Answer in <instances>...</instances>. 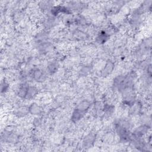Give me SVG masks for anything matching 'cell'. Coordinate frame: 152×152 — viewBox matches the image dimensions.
I'll return each instance as SVG.
<instances>
[{
	"label": "cell",
	"mask_w": 152,
	"mask_h": 152,
	"mask_svg": "<svg viewBox=\"0 0 152 152\" xmlns=\"http://www.w3.org/2000/svg\"><path fill=\"white\" fill-rule=\"evenodd\" d=\"M114 66H115V65L112 61L110 60L107 61L104 66L103 67V69L102 70V72H101L102 75L103 77H107L109 75H110L113 72Z\"/></svg>",
	"instance_id": "1"
},
{
	"label": "cell",
	"mask_w": 152,
	"mask_h": 152,
	"mask_svg": "<svg viewBox=\"0 0 152 152\" xmlns=\"http://www.w3.org/2000/svg\"><path fill=\"white\" fill-rule=\"evenodd\" d=\"M33 78L37 82L42 83L45 81L46 77L45 74L40 69H36L33 71L32 73Z\"/></svg>",
	"instance_id": "2"
},
{
	"label": "cell",
	"mask_w": 152,
	"mask_h": 152,
	"mask_svg": "<svg viewBox=\"0 0 152 152\" xmlns=\"http://www.w3.org/2000/svg\"><path fill=\"white\" fill-rule=\"evenodd\" d=\"M96 139V135L93 133H90L87 135L83 140V145L86 148L90 147L94 143Z\"/></svg>",
	"instance_id": "3"
},
{
	"label": "cell",
	"mask_w": 152,
	"mask_h": 152,
	"mask_svg": "<svg viewBox=\"0 0 152 152\" xmlns=\"http://www.w3.org/2000/svg\"><path fill=\"white\" fill-rule=\"evenodd\" d=\"M30 86L27 83L21 84L17 91V95L20 98H26Z\"/></svg>",
	"instance_id": "4"
},
{
	"label": "cell",
	"mask_w": 152,
	"mask_h": 152,
	"mask_svg": "<svg viewBox=\"0 0 152 152\" xmlns=\"http://www.w3.org/2000/svg\"><path fill=\"white\" fill-rule=\"evenodd\" d=\"M4 138L5 141L9 142L10 143H15L18 140V136L16 134L8 131L4 134V138Z\"/></svg>",
	"instance_id": "5"
},
{
	"label": "cell",
	"mask_w": 152,
	"mask_h": 152,
	"mask_svg": "<svg viewBox=\"0 0 152 152\" xmlns=\"http://www.w3.org/2000/svg\"><path fill=\"white\" fill-rule=\"evenodd\" d=\"M28 113H29L28 107H27L26 106H19L17 107L14 111V113L19 118L23 117L27 115Z\"/></svg>",
	"instance_id": "6"
},
{
	"label": "cell",
	"mask_w": 152,
	"mask_h": 152,
	"mask_svg": "<svg viewBox=\"0 0 152 152\" xmlns=\"http://www.w3.org/2000/svg\"><path fill=\"white\" fill-rule=\"evenodd\" d=\"M85 113L86 112L82 111L77 108H75V109H74V110L72 113V116H71L72 121L73 122H76L78 121L80 119H81L84 116Z\"/></svg>",
	"instance_id": "7"
},
{
	"label": "cell",
	"mask_w": 152,
	"mask_h": 152,
	"mask_svg": "<svg viewBox=\"0 0 152 152\" xmlns=\"http://www.w3.org/2000/svg\"><path fill=\"white\" fill-rule=\"evenodd\" d=\"M148 131V126L147 125H143L138 128H137L135 131L133 132L132 135L133 137H141L144 134H145Z\"/></svg>",
	"instance_id": "8"
},
{
	"label": "cell",
	"mask_w": 152,
	"mask_h": 152,
	"mask_svg": "<svg viewBox=\"0 0 152 152\" xmlns=\"http://www.w3.org/2000/svg\"><path fill=\"white\" fill-rule=\"evenodd\" d=\"M29 113L34 115H39L43 112L42 107L36 103H32L29 107Z\"/></svg>",
	"instance_id": "9"
},
{
	"label": "cell",
	"mask_w": 152,
	"mask_h": 152,
	"mask_svg": "<svg viewBox=\"0 0 152 152\" xmlns=\"http://www.w3.org/2000/svg\"><path fill=\"white\" fill-rule=\"evenodd\" d=\"M109 37V35L105 31H101L96 37V41L97 43L102 44L105 43Z\"/></svg>",
	"instance_id": "10"
},
{
	"label": "cell",
	"mask_w": 152,
	"mask_h": 152,
	"mask_svg": "<svg viewBox=\"0 0 152 152\" xmlns=\"http://www.w3.org/2000/svg\"><path fill=\"white\" fill-rule=\"evenodd\" d=\"M141 110V104L138 102H135L129 108V113L131 115H136L139 113Z\"/></svg>",
	"instance_id": "11"
},
{
	"label": "cell",
	"mask_w": 152,
	"mask_h": 152,
	"mask_svg": "<svg viewBox=\"0 0 152 152\" xmlns=\"http://www.w3.org/2000/svg\"><path fill=\"white\" fill-rule=\"evenodd\" d=\"M38 93V90L34 86H30L28 90V92L26 96L27 99H31L34 98Z\"/></svg>",
	"instance_id": "12"
},
{
	"label": "cell",
	"mask_w": 152,
	"mask_h": 152,
	"mask_svg": "<svg viewBox=\"0 0 152 152\" xmlns=\"http://www.w3.org/2000/svg\"><path fill=\"white\" fill-rule=\"evenodd\" d=\"M90 106V103L88 101L83 100L77 105V107L76 108L86 112L89 109Z\"/></svg>",
	"instance_id": "13"
},
{
	"label": "cell",
	"mask_w": 152,
	"mask_h": 152,
	"mask_svg": "<svg viewBox=\"0 0 152 152\" xmlns=\"http://www.w3.org/2000/svg\"><path fill=\"white\" fill-rule=\"evenodd\" d=\"M58 67H59V65L56 62H50L48 65V72L50 74H53L55 72H56V71L58 69Z\"/></svg>",
	"instance_id": "14"
},
{
	"label": "cell",
	"mask_w": 152,
	"mask_h": 152,
	"mask_svg": "<svg viewBox=\"0 0 152 152\" xmlns=\"http://www.w3.org/2000/svg\"><path fill=\"white\" fill-rule=\"evenodd\" d=\"M124 77L123 75H118L115 78V79L113 80V87L115 89H118L119 88V87L121 86L124 79Z\"/></svg>",
	"instance_id": "15"
},
{
	"label": "cell",
	"mask_w": 152,
	"mask_h": 152,
	"mask_svg": "<svg viewBox=\"0 0 152 152\" xmlns=\"http://www.w3.org/2000/svg\"><path fill=\"white\" fill-rule=\"evenodd\" d=\"M39 7L43 10H48L50 8H52V2L49 1H42L39 3Z\"/></svg>",
	"instance_id": "16"
},
{
	"label": "cell",
	"mask_w": 152,
	"mask_h": 152,
	"mask_svg": "<svg viewBox=\"0 0 152 152\" xmlns=\"http://www.w3.org/2000/svg\"><path fill=\"white\" fill-rule=\"evenodd\" d=\"M114 110V106L108 104H105L103 107V111L104 112V114L107 116H110L112 115Z\"/></svg>",
	"instance_id": "17"
},
{
	"label": "cell",
	"mask_w": 152,
	"mask_h": 152,
	"mask_svg": "<svg viewBox=\"0 0 152 152\" xmlns=\"http://www.w3.org/2000/svg\"><path fill=\"white\" fill-rule=\"evenodd\" d=\"M89 71H90V67H88V66H85L81 69L80 74L83 75H86L89 72Z\"/></svg>",
	"instance_id": "18"
},
{
	"label": "cell",
	"mask_w": 152,
	"mask_h": 152,
	"mask_svg": "<svg viewBox=\"0 0 152 152\" xmlns=\"http://www.w3.org/2000/svg\"><path fill=\"white\" fill-rule=\"evenodd\" d=\"M8 87V84L6 82L2 83L1 84V92L3 93L4 91H5Z\"/></svg>",
	"instance_id": "19"
},
{
	"label": "cell",
	"mask_w": 152,
	"mask_h": 152,
	"mask_svg": "<svg viewBox=\"0 0 152 152\" xmlns=\"http://www.w3.org/2000/svg\"><path fill=\"white\" fill-rule=\"evenodd\" d=\"M34 124H35L36 126H39L41 124V120L40 118H35L33 122Z\"/></svg>",
	"instance_id": "20"
}]
</instances>
